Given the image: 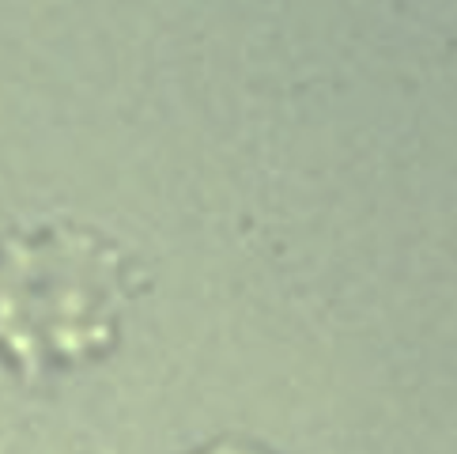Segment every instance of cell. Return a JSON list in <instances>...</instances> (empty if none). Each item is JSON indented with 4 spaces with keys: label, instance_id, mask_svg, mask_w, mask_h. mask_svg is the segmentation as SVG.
<instances>
[{
    "label": "cell",
    "instance_id": "cell-1",
    "mask_svg": "<svg viewBox=\"0 0 457 454\" xmlns=\"http://www.w3.org/2000/svg\"><path fill=\"white\" fill-rule=\"evenodd\" d=\"M121 303L125 257L87 227L38 223L0 242V352L27 375L99 352Z\"/></svg>",
    "mask_w": 457,
    "mask_h": 454
},
{
    "label": "cell",
    "instance_id": "cell-2",
    "mask_svg": "<svg viewBox=\"0 0 457 454\" xmlns=\"http://www.w3.org/2000/svg\"><path fill=\"white\" fill-rule=\"evenodd\" d=\"M197 454H269V450H261L253 443H238V440H220V443H208Z\"/></svg>",
    "mask_w": 457,
    "mask_h": 454
}]
</instances>
